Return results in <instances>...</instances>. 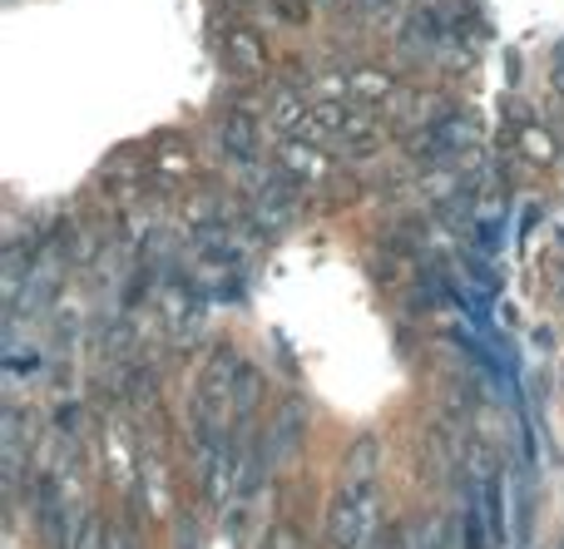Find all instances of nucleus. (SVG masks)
Listing matches in <instances>:
<instances>
[{
	"label": "nucleus",
	"instance_id": "obj_6",
	"mask_svg": "<svg viewBox=\"0 0 564 549\" xmlns=\"http://www.w3.org/2000/svg\"><path fill=\"white\" fill-rule=\"evenodd\" d=\"M278 168L288 178H322L327 174V158H322V149L312 139H288V149L278 154Z\"/></svg>",
	"mask_w": 564,
	"mask_h": 549
},
{
	"label": "nucleus",
	"instance_id": "obj_14",
	"mask_svg": "<svg viewBox=\"0 0 564 549\" xmlns=\"http://www.w3.org/2000/svg\"><path fill=\"white\" fill-rule=\"evenodd\" d=\"M109 549H129V545H124V540H115V535H109Z\"/></svg>",
	"mask_w": 564,
	"mask_h": 549
},
{
	"label": "nucleus",
	"instance_id": "obj_10",
	"mask_svg": "<svg viewBox=\"0 0 564 549\" xmlns=\"http://www.w3.org/2000/svg\"><path fill=\"white\" fill-rule=\"evenodd\" d=\"M198 253L214 257V263H243V248L228 233H198Z\"/></svg>",
	"mask_w": 564,
	"mask_h": 549
},
{
	"label": "nucleus",
	"instance_id": "obj_3",
	"mask_svg": "<svg viewBox=\"0 0 564 549\" xmlns=\"http://www.w3.org/2000/svg\"><path fill=\"white\" fill-rule=\"evenodd\" d=\"M302 431H307V406L297 402V396H288V402L278 406V421L268 426V436H263V451H268V461H288V455H297V446H302Z\"/></svg>",
	"mask_w": 564,
	"mask_h": 549
},
{
	"label": "nucleus",
	"instance_id": "obj_4",
	"mask_svg": "<svg viewBox=\"0 0 564 549\" xmlns=\"http://www.w3.org/2000/svg\"><path fill=\"white\" fill-rule=\"evenodd\" d=\"M302 198H297V178H288L278 168V178H268L263 194H258V218H263V228H288L292 218H297Z\"/></svg>",
	"mask_w": 564,
	"mask_h": 549
},
{
	"label": "nucleus",
	"instance_id": "obj_7",
	"mask_svg": "<svg viewBox=\"0 0 564 549\" xmlns=\"http://www.w3.org/2000/svg\"><path fill=\"white\" fill-rule=\"evenodd\" d=\"M218 144H224L228 158H253V144H258V129L248 114H228L224 129H218Z\"/></svg>",
	"mask_w": 564,
	"mask_h": 549
},
{
	"label": "nucleus",
	"instance_id": "obj_8",
	"mask_svg": "<svg viewBox=\"0 0 564 549\" xmlns=\"http://www.w3.org/2000/svg\"><path fill=\"white\" fill-rule=\"evenodd\" d=\"M347 95L351 99H371V105H387V99H397V85H391L381 69H357V75L347 79Z\"/></svg>",
	"mask_w": 564,
	"mask_h": 549
},
{
	"label": "nucleus",
	"instance_id": "obj_11",
	"mask_svg": "<svg viewBox=\"0 0 564 549\" xmlns=\"http://www.w3.org/2000/svg\"><path fill=\"white\" fill-rule=\"evenodd\" d=\"M75 549H109V530H105L99 520H85V525H79Z\"/></svg>",
	"mask_w": 564,
	"mask_h": 549
},
{
	"label": "nucleus",
	"instance_id": "obj_5",
	"mask_svg": "<svg viewBox=\"0 0 564 549\" xmlns=\"http://www.w3.org/2000/svg\"><path fill=\"white\" fill-rule=\"evenodd\" d=\"M377 465H381V441L377 436H357V446H351L347 461H341V481H347V491H371Z\"/></svg>",
	"mask_w": 564,
	"mask_h": 549
},
{
	"label": "nucleus",
	"instance_id": "obj_1",
	"mask_svg": "<svg viewBox=\"0 0 564 549\" xmlns=\"http://www.w3.org/2000/svg\"><path fill=\"white\" fill-rule=\"evenodd\" d=\"M377 510L381 505L371 491H341L337 505H332V520H327L332 545H341V549L371 545V535H377Z\"/></svg>",
	"mask_w": 564,
	"mask_h": 549
},
{
	"label": "nucleus",
	"instance_id": "obj_9",
	"mask_svg": "<svg viewBox=\"0 0 564 549\" xmlns=\"http://www.w3.org/2000/svg\"><path fill=\"white\" fill-rule=\"evenodd\" d=\"M228 55H234V65L238 69H248V75H258L263 69V45H258V35H248V30H238L234 40H228Z\"/></svg>",
	"mask_w": 564,
	"mask_h": 549
},
{
	"label": "nucleus",
	"instance_id": "obj_13",
	"mask_svg": "<svg viewBox=\"0 0 564 549\" xmlns=\"http://www.w3.org/2000/svg\"><path fill=\"white\" fill-rule=\"evenodd\" d=\"M268 549H302V535L282 525V530H273V545H268Z\"/></svg>",
	"mask_w": 564,
	"mask_h": 549
},
{
	"label": "nucleus",
	"instance_id": "obj_12",
	"mask_svg": "<svg viewBox=\"0 0 564 549\" xmlns=\"http://www.w3.org/2000/svg\"><path fill=\"white\" fill-rule=\"evenodd\" d=\"M149 392H154V372H129V402L144 406Z\"/></svg>",
	"mask_w": 564,
	"mask_h": 549
},
{
	"label": "nucleus",
	"instance_id": "obj_2",
	"mask_svg": "<svg viewBox=\"0 0 564 549\" xmlns=\"http://www.w3.org/2000/svg\"><path fill=\"white\" fill-rule=\"evenodd\" d=\"M238 376H243V362H238V352H228V347L214 356V362H208V372H204V396H198V411H204V421L214 426V431H218V421L234 411Z\"/></svg>",
	"mask_w": 564,
	"mask_h": 549
}]
</instances>
